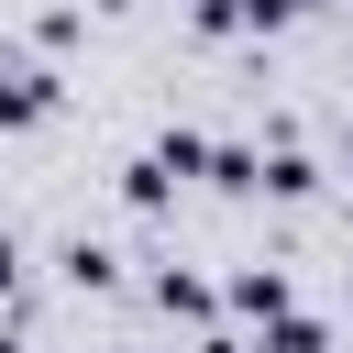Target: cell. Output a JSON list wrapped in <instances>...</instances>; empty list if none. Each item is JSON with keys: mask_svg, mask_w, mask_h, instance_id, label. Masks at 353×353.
I'll return each mask as SVG.
<instances>
[{"mask_svg": "<svg viewBox=\"0 0 353 353\" xmlns=\"http://www.w3.org/2000/svg\"><path fill=\"white\" fill-rule=\"evenodd\" d=\"M232 309H243V320H265V331H276V320H298L287 265H243V276H232Z\"/></svg>", "mask_w": 353, "mask_h": 353, "instance_id": "7a4b0ae2", "label": "cell"}, {"mask_svg": "<svg viewBox=\"0 0 353 353\" xmlns=\"http://www.w3.org/2000/svg\"><path fill=\"white\" fill-rule=\"evenodd\" d=\"M342 154H353V132H342Z\"/></svg>", "mask_w": 353, "mask_h": 353, "instance_id": "30bf717a", "label": "cell"}, {"mask_svg": "<svg viewBox=\"0 0 353 353\" xmlns=\"http://www.w3.org/2000/svg\"><path fill=\"white\" fill-rule=\"evenodd\" d=\"M121 199H132V210H165V199H176L165 154H132V165H121Z\"/></svg>", "mask_w": 353, "mask_h": 353, "instance_id": "5b68a950", "label": "cell"}, {"mask_svg": "<svg viewBox=\"0 0 353 353\" xmlns=\"http://www.w3.org/2000/svg\"><path fill=\"white\" fill-rule=\"evenodd\" d=\"M254 353H331V331H320V320H276Z\"/></svg>", "mask_w": 353, "mask_h": 353, "instance_id": "52a82bcc", "label": "cell"}, {"mask_svg": "<svg viewBox=\"0 0 353 353\" xmlns=\"http://www.w3.org/2000/svg\"><path fill=\"white\" fill-rule=\"evenodd\" d=\"M66 287H77V298L121 287V254H110V243H66Z\"/></svg>", "mask_w": 353, "mask_h": 353, "instance_id": "277c9868", "label": "cell"}, {"mask_svg": "<svg viewBox=\"0 0 353 353\" xmlns=\"http://www.w3.org/2000/svg\"><path fill=\"white\" fill-rule=\"evenodd\" d=\"M298 11H320V0H254V33H276V22H298Z\"/></svg>", "mask_w": 353, "mask_h": 353, "instance_id": "ba28073f", "label": "cell"}, {"mask_svg": "<svg viewBox=\"0 0 353 353\" xmlns=\"http://www.w3.org/2000/svg\"><path fill=\"white\" fill-rule=\"evenodd\" d=\"M55 99H66V88H55V66H33V55H0V132H33Z\"/></svg>", "mask_w": 353, "mask_h": 353, "instance_id": "6da1fadb", "label": "cell"}, {"mask_svg": "<svg viewBox=\"0 0 353 353\" xmlns=\"http://www.w3.org/2000/svg\"><path fill=\"white\" fill-rule=\"evenodd\" d=\"M143 298H154L165 320H199V331H210V309H221V287H210V276H188V265H154V287H143Z\"/></svg>", "mask_w": 353, "mask_h": 353, "instance_id": "3957f363", "label": "cell"}, {"mask_svg": "<svg viewBox=\"0 0 353 353\" xmlns=\"http://www.w3.org/2000/svg\"><path fill=\"white\" fill-rule=\"evenodd\" d=\"M309 188H320V176H309V154H298V143H276V154H265V199H309Z\"/></svg>", "mask_w": 353, "mask_h": 353, "instance_id": "8992f818", "label": "cell"}, {"mask_svg": "<svg viewBox=\"0 0 353 353\" xmlns=\"http://www.w3.org/2000/svg\"><path fill=\"white\" fill-rule=\"evenodd\" d=\"M11 287H22V243L0 232V298H11Z\"/></svg>", "mask_w": 353, "mask_h": 353, "instance_id": "9c48e42d", "label": "cell"}]
</instances>
